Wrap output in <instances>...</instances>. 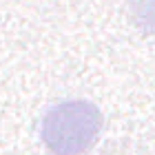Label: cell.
Returning <instances> with one entry per match:
<instances>
[{
	"mask_svg": "<svg viewBox=\"0 0 155 155\" xmlns=\"http://www.w3.org/2000/svg\"><path fill=\"white\" fill-rule=\"evenodd\" d=\"M102 113L89 100H64L42 117L40 135L53 155H82L102 131Z\"/></svg>",
	"mask_w": 155,
	"mask_h": 155,
	"instance_id": "1",
	"label": "cell"
},
{
	"mask_svg": "<svg viewBox=\"0 0 155 155\" xmlns=\"http://www.w3.org/2000/svg\"><path fill=\"white\" fill-rule=\"evenodd\" d=\"M133 18L144 31L155 33V0H137L133 5Z\"/></svg>",
	"mask_w": 155,
	"mask_h": 155,
	"instance_id": "2",
	"label": "cell"
}]
</instances>
